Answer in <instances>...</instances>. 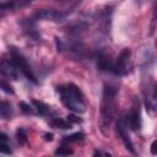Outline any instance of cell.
<instances>
[{"label": "cell", "mask_w": 157, "mask_h": 157, "mask_svg": "<svg viewBox=\"0 0 157 157\" xmlns=\"http://www.w3.org/2000/svg\"><path fill=\"white\" fill-rule=\"evenodd\" d=\"M117 94L118 88L113 85H104L101 99V130L105 134L109 130L112 121L114 120L115 112H117Z\"/></svg>", "instance_id": "6da1fadb"}, {"label": "cell", "mask_w": 157, "mask_h": 157, "mask_svg": "<svg viewBox=\"0 0 157 157\" xmlns=\"http://www.w3.org/2000/svg\"><path fill=\"white\" fill-rule=\"evenodd\" d=\"M61 103L74 113H83L86 110V101L82 91L74 83H65L56 87Z\"/></svg>", "instance_id": "7a4b0ae2"}, {"label": "cell", "mask_w": 157, "mask_h": 157, "mask_svg": "<svg viewBox=\"0 0 157 157\" xmlns=\"http://www.w3.org/2000/svg\"><path fill=\"white\" fill-rule=\"evenodd\" d=\"M132 63H131V50L129 48H124L119 55L113 60L112 72L115 76H125L131 71Z\"/></svg>", "instance_id": "3957f363"}, {"label": "cell", "mask_w": 157, "mask_h": 157, "mask_svg": "<svg viewBox=\"0 0 157 157\" xmlns=\"http://www.w3.org/2000/svg\"><path fill=\"white\" fill-rule=\"evenodd\" d=\"M9 55L11 56V59H12V61L15 63V65H16L17 70L20 71V74H22L28 81H31V82H33V83H38L37 77H36V75H34L32 67L29 66L28 61L26 60V58H25L16 48H11L10 52H9Z\"/></svg>", "instance_id": "277c9868"}, {"label": "cell", "mask_w": 157, "mask_h": 157, "mask_svg": "<svg viewBox=\"0 0 157 157\" xmlns=\"http://www.w3.org/2000/svg\"><path fill=\"white\" fill-rule=\"evenodd\" d=\"M121 118H123V121H124L125 126L128 128V130H131V131L140 130L142 120H141V113H140L139 102L135 101L132 107H131V109L129 110V113L125 117H121Z\"/></svg>", "instance_id": "5b68a950"}, {"label": "cell", "mask_w": 157, "mask_h": 157, "mask_svg": "<svg viewBox=\"0 0 157 157\" xmlns=\"http://www.w3.org/2000/svg\"><path fill=\"white\" fill-rule=\"evenodd\" d=\"M67 13L54 10V9H43L34 13L33 20H43V21H52V22H63L66 18Z\"/></svg>", "instance_id": "8992f818"}, {"label": "cell", "mask_w": 157, "mask_h": 157, "mask_svg": "<svg viewBox=\"0 0 157 157\" xmlns=\"http://www.w3.org/2000/svg\"><path fill=\"white\" fill-rule=\"evenodd\" d=\"M0 74L4 77L11 78V80H17L20 77V71L17 70L10 55L0 58Z\"/></svg>", "instance_id": "52a82bcc"}, {"label": "cell", "mask_w": 157, "mask_h": 157, "mask_svg": "<svg viewBox=\"0 0 157 157\" xmlns=\"http://www.w3.org/2000/svg\"><path fill=\"white\" fill-rule=\"evenodd\" d=\"M142 92L145 96V104H146L147 109L155 110V107H156V85H155V81L152 78L147 80V85L144 87Z\"/></svg>", "instance_id": "ba28073f"}, {"label": "cell", "mask_w": 157, "mask_h": 157, "mask_svg": "<svg viewBox=\"0 0 157 157\" xmlns=\"http://www.w3.org/2000/svg\"><path fill=\"white\" fill-rule=\"evenodd\" d=\"M117 130H118V134H119V136L121 137V140H123V142H124V145H125V148L129 150L132 155H136V151H135L134 145H132V142H131V140H130V137H129L128 128L125 126V124H124V121H123V118H120V119L118 120Z\"/></svg>", "instance_id": "9c48e42d"}, {"label": "cell", "mask_w": 157, "mask_h": 157, "mask_svg": "<svg viewBox=\"0 0 157 157\" xmlns=\"http://www.w3.org/2000/svg\"><path fill=\"white\" fill-rule=\"evenodd\" d=\"M22 27H23V31L27 33L28 37L33 38V39H39L40 36L37 31V27H36V20L31 18V20H26L23 22H21Z\"/></svg>", "instance_id": "30bf717a"}, {"label": "cell", "mask_w": 157, "mask_h": 157, "mask_svg": "<svg viewBox=\"0 0 157 157\" xmlns=\"http://www.w3.org/2000/svg\"><path fill=\"white\" fill-rule=\"evenodd\" d=\"M33 105H34V109L37 110V113H39L40 115H50L52 114V109L48 104L43 103V102H38V101H33Z\"/></svg>", "instance_id": "8fae6325"}, {"label": "cell", "mask_w": 157, "mask_h": 157, "mask_svg": "<svg viewBox=\"0 0 157 157\" xmlns=\"http://www.w3.org/2000/svg\"><path fill=\"white\" fill-rule=\"evenodd\" d=\"M50 125H52L53 128H56V129H64V130L71 128V124L69 123V120H64V119H61V118H56V117L52 118V120H50Z\"/></svg>", "instance_id": "7c38bea8"}, {"label": "cell", "mask_w": 157, "mask_h": 157, "mask_svg": "<svg viewBox=\"0 0 157 157\" xmlns=\"http://www.w3.org/2000/svg\"><path fill=\"white\" fill-rule=\"evenodd\" d=\"M12 115V109H11V104L9 102H4L0 101V117L4 119H9Z\"/></svg>", "instance_id": "4fadbf2b"}, {"label": "cell", "mask_w": 157, "mask_h": 157, "mask_svg": "<svg viewBox=\"0 0 157 157\" xmlns=\"http://www.w3.org/2000/svg\"><path fill=\"white\" fill-rule=\"evenodd\" d=\"M83 140V134L82 132H75L72 135H69V136H65L63 140H61V144H65V145H69L71 142H77V141H81Z\"/></svg>", "instance_id": "5bb4252c"}, {"label": "cell", "mask_w": 157, "mask_h": 157, "mask_svg": "<svg viewBox=\"0 0 157 157\" xmlns=\"http://www.w3.org/2000/svg\"><path fill=\"white\" fill-rule=\"evenodd\" d=\"M71 153H72V150L69 148V145H65V144H61V146L55 151V155H59V156H67Z\"/></svg>", "instance_id": "9a60e30c"}, {"label": "cell", "mask_w": 157, "mask_h": 157, "mask_svg": "<svg viewBox=\"0 0 157 157\" xmlns=\"http://www.w3.org/2000/svg\"><path fill=\"white\" fill-rule=\"evenodd\" d=\"M12 152L10 145L7 141H0V153H4V155H10Z\"/></svg>", "instance_id": "2e32d148"}, {"label": "cell", "mask_w": 157, "mask_h": 157, "mask_svg": "<svg viewBox=\"0 0 157 157\" xmlns=\"http://www.w3.org/2000/svg\"><path fill=\"white\" fill-rule=\"evenodd\" d=\"M20 107H21V110L23 112V113H26V114H33L34 113V110H33V108L31 107V105H28V104H26V103H20Z\"/></svg>", "instance_id": "e0dca14e"}, {"label": "cell", "mask_w": 157, "mask_h": 157, "mask_svg": "<svg viewBox=\"0 0 157 157\" xmlns=\"http://www.w3.org/2000/svg\"><path fill=\"white\" fill-rule=\"evenodd\" d=\"M0 88H2L5 92H7V93H12L13 91H12V88H11V86L9 85V83H6L5 81H2V80H0Z\"/></svg>", "instance_id": "ac0fdd59"}, {"label": "cell", "mask_w": 157, "mask_h": 157, "mask_svg": "<svg viewBox=\"0 0 157 157\" xmlns=\"http://www.w3.org/2000/svg\"><path fill=\"white\" fill-rule=\"evenodd\" d=\"M17 136H18V140H21L22 142L26 141V134H25V131H23L22 129H20V130L17 131Z\"/></svg>", "instance_id": "d6986e66"}, {"label": "cell", "mask_w": 157, "mask_h": 157, "mask_svg": "<svg viewBox=\"0 0 157 157\" xmlns=\"http://www.w3.org/2000/svg\"><path fill=\"white\" fill-rule=\"evenodd\" d=\"M94 156H107V157H108V156H110V155H109L108 152H103V151H96V152H94Z\"/></svg>", "instance_id": "ffe728a7"}, {"label": "cell", "mask_w": 157, "mask_h": 157, "mask_svg": "<svg viewBox=\"0 0 157 157\" xmlns=\"http://www.w3.org/2000/svg\"><path fill=\"white\" fill-rule=\"evenodd\" d=\"M0 141H9L7 136H6L4 132H0Z\"/></svg>", "instance_id": "44dd1931"}, {"label": "cell", "mask_w": 157, "mask_h": 157, "mask_svg": "<svg viewBox=\"0 0 157 157\" xmlns=\"http://www.w3.org/2000/svg\"><path fill=\"white\" fill-rule=\"evenodd\" d=\"M6 13H7V11H6V10H4V9L0 6V18H1V17H4Z\"/></svg>", "instance_id": "7402d4cb"}, {"label": "cell", "mask_w": 157, "mask_h": 157, "mask_svg": "<svg viewBox=\"0 0 157 157\" xmlns=\"http://www.w3.org/2000/svg\"><path fill=\"white\" fill-rule=\"evenodd\" d=\"M45 140L47 141H52L53 140V134H47L45 135Z\"/></svg>", "instance_id": "603a6c76"}, {"label": "cell", "mask_w": 157, "mask_h": 157, "mask_svg": "<svg viewBox=\"0 0 157 157\" xmlns=\"http://www.w3.org/2000/svg\"><path fill=\"white\" fill-rule=\"evenodd\" d=\"M146 1H148V0H137V2L141 5V4H144V2H146Z\"/></svg>", "instance_id": "cb8c5ba5"}]
</instances>
